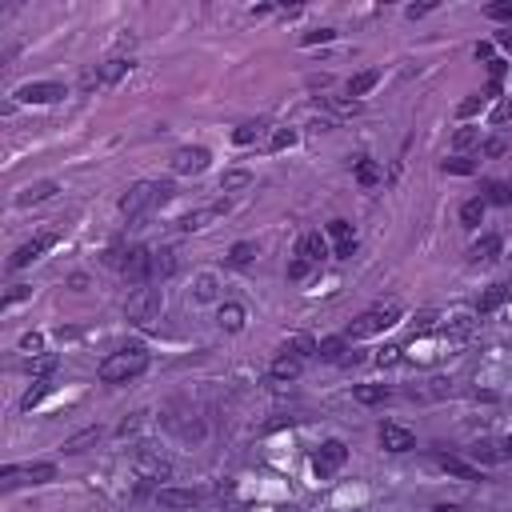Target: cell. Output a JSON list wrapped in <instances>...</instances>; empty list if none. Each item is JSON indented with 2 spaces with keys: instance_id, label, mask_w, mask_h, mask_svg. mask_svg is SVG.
<instances>
[{
  "instance_id": "cell-40",
  "label": "cell",
  "mask_w": 512,
  "mask_h": 512,
  "mask_svg": "<svg viewBox=\"0 0 512 512\" xmlns=\"http://www.w3.org/2000/svg\"><path fill=\"white\" fill-rule=\"evenodd\" d=\"M176 268V260H172V253L164 248V253H156V260H152V277H168Z\"/></svg>"
},
{
  "instance_id": "cell-12",
  "label": "cell",
  "mask_w": 512,
  "mask_h": 512,
  "mask_svg": "<svg viewBox=\"0 0 512 512\" xmlns=\"http://www.w3.org/2000/svg\"><path fill=\"white\" fill-rule=\"evenodd\" d=\"M205 168H209V148H176V156H172L176 176H196Z\"/></svg>"
},
{
  "instance_id": "cell-42",
  "label": "cell",
  "mask_w": 512,
  "mask_h": 512,
  "mask_svg": "<svg viewBox=\"0 0 512 512\" xmlns=\"http://www.w3.org/2000/svg\"><path fill=\"white\" fill-rule=\"evenodd\" d=\"M332 36H336V28H312V32L301 36V45H328Z\"/></svg>"
},
{
  "instance_id": "cell-5",
  "label": "cell",
  "mask_w": 512,
  "mask_h": 512,
  "mask_svg": "<svg viewBox=\"0 0 512 512\" xmlns=\"http://www.w3.org/2000/svg\"><path fill=\"white\" fill-rule=\"evenodd\" d=\"M56 476V465H8L0 472V489H16V485H48Z\"/></svg>"
},
{
  "instance_id": "cell-28",
  "label": "cell",
  "mask_w": 512,
  "mask_h": 512,
  "mask_svg": "<svg viewBox=\"0 0 512 512\" xmlns=\"http://www.w3.org/2000/svg\"><path fill=\"white\" fill-rule=\"evenodd\" d=\"M32 373H36V380H52V373L60 369V356H32V364H28Z\"/></svg>"
},
{
  "instance_id": "cell-27",
  "label": "cell",
  "mask_w": 512,
  "mask_h": 512,
  "mask_svg": "<svg viewBox=\"0 0 512 512\" xmlns=\"http://www.w3.org/2000/svg\"><path fill=\"white\" fill-rule=\"evenodd\" d=\"M220 328L240 332V328H244V308H240V304H224V308H220Z\"/></svg>"
},
{
  "instance_id": "cell-16",
  "label": "cell",
  "mask_w": 512,
  "mask_h": 512,
  "mask_svg": "<svg viewBox=\"0 0 512 512\" xmlns=\"http://www.w3.org/2000/svg\"><path fill=\"white\" fill-rule=\"evenodd\" d=\"M432 465L437 468H444L448 476H461V480H480V468L476 465H468V461H461V456H432Z\"/></svg>"
},
{
  "instance_id": "cell-21",
  "label": "cell",
  "mask_w": 512,
  "mask_h": 512,
  "mask_svg": "<svg viewBox=\"0 0 512 512\" xmlns=\"http://www.w3.org/2000/svg\"><path fill=\"white\" fill-rule=\"evenodd\" d=\"M509 296H512V280H509V284H492L489 292L480 296V304H476V312H496V308H500V304L509 301Z\"/></svg>"
},
{
  "instance_id": "cell-30",
  "label": "cell",
  "mask_w": 512,
  "mask_h": 512,
  "mask_svg": "<svg viewBox=\"0 0 512 512\" xmlns=\"http://www.w3.org/2000/svg\"><path fill=\"white\" fill-rule=\"evenodd\" d=\"M253 185V172H244V168H233V172H224V181H220V188L224 192H240V188Z\"/></svg>"
},
{
  "instance_id": "cell-50",
  "label": "cell",
  "mask_w": 512,
  "mask_h": 512,
  "mask_svg": "<svg viewBox=\"0 0 512 512\" xmlns=\"http://www.w3.org/2000/svg\"><path fill=\"white\" fill-rule=\"evenodd\" d=\"M40 345H45V340H40L36 332H32V336H24V340H21V349H24V352H32V356H40Z\"/></svg>"
},
{
  "instance_id": "cell-17",
  "label": "cell",
  "mask_w": 512,
  "mask_h": 512,
  "mask_svg": "<svg viewBox=\"0 0 512 512\" xmlns=\"http://www.w3.org/2000/svg\"><path fill=\"white\" fill-rule=\"evenodd\" d=\"M296 256H304L308 264H321V260L328 256L325 236H321V233H304V236H301V248H296Z\"/></svg>"
},
{
  "instance_id": "cell-45",
  "label": "cell",
  "mask_w": 512,
  "mask_h": 512,
  "mask_svg": "<svg viewBox=\"0 0 512 512\" xmlns=\"http://www.w3.org/2000/svg\"><path fill=\"white\" fill-rule=\"evenodd\" d=\"M492 21H512V0H500V4H489L485 8Z\"/></svg>"
},
{
  "instance_id": "cell-52",
  "label": "cell",
  "mask_w": 512,
  "mask_h": 512,
  "mask_svg": "<svg viewBox=\"0 0 512 512\" xmlns=\"http://www.w3.org/2000/svg\"><path fill=\"white\" fill-rule=\"evenodd\" d=\"M428 12H432V4H408V16H412V21H417V16H428Z\"/></svg>"
},
{
  "instance_id": "cell-53",
  "label": "cell",
  "mask_w": 512,
  "mask_h": 512,
  "mask_svg": "<svg viewBox=\"0 0 512 512\" xmlns=\"http://www.w3.org/2000/svg\"><path fill=\"white\" fill-rule=\"evenodd\" d=\"M137 428H140V417H132V420H124L117 432H120V437H128V432H137Z\"/></svg>"
},
{
  "instance_id": "cell-23",
  "label": "cell",
  "mask_w": 512,
  "mask_h": 512,
  "mask_svg": "<svg viewBox=\"0 0 512 512\" xmlns=\"http://www.w3.org/2000/svg\"><path fill=\"white\" fill-rule=\"evenodd\" d=\"M352 396H356V404H384V400H388V388H384V384H356Z\"/></svg>"
},
{
  "instance_id": "cell-29",
  "label": "cell",
  "mask_w": 512,
  "mask_h": 512,
  "mask_svg": "<svg viewBox=\"0 0 512 512\" xmlns=\"http://www.w3.org/2000/svg\"><path fill=\"white\" fill-rule=\"evenodd\" d=\"M356 181H360L364 188L380 185V164L376 161H356Z\"/></svg>"
},
{
  "instance_id": "cell-34",
  "label": "cell",
  "mask_w": 512,
  "mask_h": 512,
  "mask_svg": "<svg viewBox=\"0 0 512 512\" xmlns=\"http://www.w3.org/2000/svg\"><path fill=\"white\" fill-rule=\"evenodd\" d=\"M284 352H292V356H301V360H308V356L316 352V340H312V336H292V340L284 345Z\"/></svg>"
},
{
  "instance_id": "cell-33",
  "label": "cell",
  "mask_w": 512,
  "mask_h": 512,
  "mask_svg": "<svg viewBox=\"0 0 512 512\" xmlns=\"http://www.w3.org/2000/svg\"><path fill=\"white\" fill-rule=\"evenodd\" d=\"M220 212H224V209H200V212H192V216H185V220H181V229H185V233H192V229H205L212 216H220Z\"/></svg>"
},
{
  "instance_id": "cell-25",
  "label": "cell",
  "mask_w": 512,
  "mask_h": 512,
  "mask_svg": "<svg viewBox=\"0 0 512 512\" xmlns=\"http://www.w3.org/2000/svg\"><path fill=\"white\" fill-rule=\"evenodd\" d=\"M32 384H36V388H28V393H24V400H21L24 412H32V408H36V404H40V400L56 388V380H32Z\"/></svg>"
},
{
  "instance_id": "cell-10",
  "label": "cell",
  "mask_w": 512,
  "mask_h": 512,
  "mask_svg": "<svg viewBox=\"0 0 512 512\" xmlns=\"http://www.w3.org/2000/svg\"><path fill=\"white\" fill-rule=\"evenodd\" d=\"M200 500H205L200 489H172V485L156 489V504H161V509H196Z\"/></svg>"
},
{
  "instance_id": "cell-43",
  "label": "cell",
  "mask_w": 512,
  "mask_h": 512,
  "mask_svg": "<svg viewBox=\"0 0 512 512\" xmlns=\"http://www.w3.org/2000/svg\"><path fill=\"white\" fill-rule=\"evenodd\" d=\"M28 296H32V288H28V284H12V288H8V296H4V304H0V308H12V304L28 301Z\"/></svg>"
},
{
  "instance_id": "cell-13",
  "label": "cell",
  "mask_w": 512,
  "mask_h": 512,
  "mask_svg": "<svg viewBox=\"0 0 512 512\" xmlns=\"http://www.w3.org/2000/svg\"><path fill=\"white\" fill-rule=\"evenodd\" d=\"M380 448H384V452H412V448H417V437H412L408 428H400V424H384V428H380Z\"/></svg>"
},
{
  "instance_id": "cell-26",
  "label": "cell",
  "mask_w": 512,
  "mask_h": 512,
  "mask_svg": "<svg viewBox=\"0 0 512 512\" xmlns=\"http://www.w3.org/2000/svg\"><path fill=\"white\" fill-rule=\"evenodd\" d=\"M485 220V200L480 196H472V200H465L461 205V224H468V229H476Z\"/></svg>"
},
{
  "instance_id": "cell-39",
  "label": "cell",
  "mask_w": 512,
  "mask_h": 512,
  "mask_svg": "<svg viewBox=\"0 0 512 512\" xmlns=\"http://www.w3.org/2000/svg\"><path fill=\"white\" fill-rule=\"evenodd\" d=\"M489 200L492 205H512V185H504V181L489 185Z\"/></svg>"
},
{
  "instance_id": "cell-57",
  "label": "cell",
  "mask_w": 512,
  "mask_h": 512,
  "mask_svg": "<svg viewBox=\"0 0 512 512\" xmlns=\"http://www.w3.org/2000/svg\"><path fill=\"white\" fill-rule=\"evenodd\" d=\"M432 512H461V509H456V504H437Z\"/></svg>"
},
{
  "instance_id": "cell-32",
  "label": "cell",
  "mask_w": 512,
  "mask_h": 512,
  "mask_svg": "<svg viewBox=\"0 0 512 512\" xmlns=\"http://www.w3.org/2000/svg\"><path fill=\"white\" fill-rule=\"evenodd\" d=\"M96 441H100V428H84V432L65 441V452H84V444H96Z\"/></svg>"
},
{
  "instance_id": "cell-49",
  "label": "cell",
  "mask_w": 512,
  "mask_h": 512,
  "mask_svg": "<svg viewBox=\"0 0 512 512\" xmlns=\"http://www.w3.org/2000/svg\"><path fill=\"white\" fill-rule=\"evenodd\" d=\"M476 137H480L476 128H461V132H456V140H452V144H456V148H468V144H476Z\"/></svg>"
},
{
  "instance_id": "cell-54",
  "label": "cell",
  "mask_w": 512,
  "mask_h": 512,
  "mask_svg": "<svg viewBox=\"0 0 512 512\" xmlns=\"http://www.w3.org/2000/svg\"><path fill=\"white\" fill-rule=\"evenodd\" d=\"M485 152H489V156H496V152H504V144H500V140H489V144H485Z\"/></svg>"
},
{
  "instance_id": "cell-19",
  "label": "cell",
  "mask_w": 512,
  "mask_h": 512,
  "mask_svg": "<svg viewBox=\"0 0 512 512\" xmlns=\"http://www.w3.org/2000/svg\"><path fill=\"white\" fill-rule=\"evenodd\" d=\"M56 188H60L56 181H40V185H28L21 196H16V205H21V209H28V205H40V200H48V196H52Z\"/></svg>"
},
{
  "instance_id": "cell-22",
  "label": "cell",
  "mask_w": 512,
  "mask_h": 512,
  "mask_svg": "<svg viewBox=\"0 0 512 512\" xmlns=\"http://www.w3.org/2000/svg\"><path fill=\"white\" fill-rule=\"evenodd\" d=\"M380 84V69H364V72H356L349 80V96H369Z\"/></svg>"
},
{
  "instance_id": "cell-38",
  "label": "cell",
  "mask_w": 512,
  "mask_h": 512,
  "mask_svg": "<svg viewBox=\"0 0 512 512\" xmlns=\"http://www.w3.org/2000/svg\"><path fill=\"white\" fill-rule=\"evenodd\" d=\"M260 128H264L260 120H248V124H240V128L233 132V140H236V144H253V140L260 137Z\"/></svg>"
},
{
  "instance_id": "cell-36",
  "label": "cell",
  "mask_w": 512,
  "mask_h": 512,
  "mask_svg": "<svg viewBox=\"0 0 512 512\" xmlns=\"http://www.w3.org/2000/svg\"><path fill=\"white\" fill-rule=\"evenodd\" d=\"M472 461H485V465H496V461H504V456H500V444H476V448H472Z\"/></svg>"
},
{
  "instance_id": "cell-6",
  "label": "cell",
  "mask_w": 512,
  "mask_h": 512,
  "mask_svg": "<svg viewBox=\"0 0 512 512\" xmlns=\"http://www.w3.org/2000/svg\"><path fill=\"white\" fill-rule=\"evenodd\" d=\"M132 72V60H104V65H96L93 72H84L80 76V89H96V84H117Z\"/></svg>"
},
{
  "instance_id": "cell-15",
  "label": "cell",
  "mask_w": 512,
  "mask_h": 512,
  "mask_svg": "<svg viewBox=\"0 0 512 512\" xmlns=\"http://www.w3.org/2000/svg\"><path fill=\"white\" fill-rule=\"evenodd\" d=\"M328 236L336 240L332 256H340V260H345V256L356 253V236H352V224H349V220H332V224H328Z\"/></svg>"
},
{
  "instance_id": "cell-41",
  "label": "cell",
  "mask_w": 512,
  "mask_h": 512,
  "mask_svg": "<svg viewBox=\"0 0 512 512\" xmlns=\"http://www.w3.org/2000/svg\"><path fill=\"white\" fill-rule=\"evenodd\" d=\"M400 345H388V349H380L376 352V364H380V369H393V364H400Z\"/></svg>"
},
{
  "instance_id": "cell-51",
  "label": "cell",
  "mask_w": 512,
  "mask_h": 512,
  "mask_svg": "<svg viewBox=\"0 0 512 512\" xmlns=\"http://www.w3.org/2000/svg\"><path fill=\"white\" fill-rule=\"evenodd\" d=\"M504 69H509L504 60H489V72H492V80H496V84H500V76H504Z\"/></svg>"
},
{
  "instance_id": "cell-44",
  "label": "cell",
  "mask_w": 512,
  "mask_h": 512,
  "mask_svg": "<svg viewBox=\"0 0 512 512\" xmlns=\"http://www.w3.org/2000/svg\"><path fill=\"white\" fill-rule=\"evenodd\" d=\"M472 332V321L468 316H456L452 325H444V336H468Z\"/></svg>"
},
{
  "instance_id": "cell-7",
  "label": "cell",
  "mask_w": 512,
  "mask_h": 512,
  "mask_svg": "<svg viewBox=\"0 0 512 512\" xmlns=\"http://www.w3.org/2000/svg\"><path fill=\"white\" fill-rule=\"evenodd\" d=\"M345 456H349V448H345L340 441H325L316 452H312V472H316V476H332L336 468L345 465Z\"/></svg>"
},
{
  "instance_id": "cell-3",
  "label": "cell",
  "mask_w": 512,
  "mask_h": 512,
  "mask_svg": "<svg viewBox=\"0 0 512 512\" xmlns=\"http://www.w3.org/2000/svg\"><path fill=\"white\" fill-rule=\"evenodd\" d=\"M144 369H148V352L144 349H120L100 364V380L104 384H124V380L140 376Z\"/></svg>"
},
{
  "instance_id": "cell-55",
  "label": "cell",
  "mask_w": 512,
  "mask_h": 512,
  "mask_svg": "<svg viewBox=\"0 0 512 512\" xmlns=\"http://www.w3.org/2000/svg\"><path fill=\"white\" fill-rule=\"evenodd\" d=\"M492 56V45H476V60H489Z\"/></svg>"
},
{
  "instance_id": "cell-8",
  "label": "cell",
  "mask_w": 512,
  "mask_h": 512,
  "mask_svg": "<svg viewBox=\"0 0 512 512\" xmlns=\"http://www.w3.org/2000/svg\"><path fill=\"white\" fill-rule=\"evenodd\" d=\"M152 260H156V253H152V248H128L120 268H124V277H128V280L148 284V280H152Z\"/></svg>"
},
{
  "instance_id": "cell-14",
  "label": "cell",
  "mask_w": 512,
  "mask_h": 512,
  "mask_svg": "<svg viewBox=\"0 0 512 512\" xmlns=\"http://www.w3.org/2000/svg\"><path fill=\"white\" fill-rule=\"evenodd\" d=\"M137 472L144 476V480H168V472H172V465H168L164 456H156V452L140 448V452H137Z\"/></svg>"
},
{
  "instance_id": "cell-31",
  "label": "cell",
  "mask_w": 512,
  "mask_h": 512,
  "mask_svg": "<svg viewBox=\"0 0 512 512\" xmlns=\"http://www.w3.org/2000/svg\"><path fill=\"white\" fill-rule=\"evenodd\" d=\"M441 168L448 176H472V172H476V161H468V156H448Z\"/></svg>"
},
{
  "instance_id": "cell-1",
  "label": "cell",
  "mask_w": 512,
  "mask_h": 512,
  "mask_svg": "<svg viewBox=\"0 0 512 512\" xmlns=\"http://www.w3.org/2000/svg\"><path fill=\"white\" fill-rule=\"evenodd\" d=\"M400 312H404V304L388 296V301H376L364 316H356L349 328H345V340H364V336H373V332H384V328H393L400 321Z\"/></svg>"
},
{
  "instance_id": "cell-37",
  "label": "cell",
  "mask_w": 512,
  "mask_h": 512,
  "mask_svg": "<svg viewBox=\"0 0 512 512\" xmlns=\"http://www.w3.org/2000/svg\"><path fill=\"white\" fill-rule=\"evenodd\" d=\"M253 256H256V244L253 240H240V244H233L229 260H233V264H253Z\"/></svg>"
},
{
  "instance_id": "cell-18",
  "label": "cell",
  "mask_w": 512,
  "mask_h": 512,
  "mask_svg": "<svg viewBox=\"0 0 512 512\" xmlns=\"http://www.w3.org/2000/svg\"><path fill=\"white\" fill-rule=\"evenodd\" d=\"M301 373H304V360L292 356V352H280L277 360H272V380H296Z\"/></svg>"
},
{
  "instance_id": "cell-11",
  "label": "cell",
  "mask_w": 512,
  "mask_h": 512,
  "mask_svg": "<svg viewBox=\"0 0 512 512\" xmlns=\"http://www.w3.org/2000/svg\"><path fill=\"white\" fill-rule=\"evenodd\" d=\"M52 244H56V233H40V236H32L28 244H21V248L12 253V260H8V268H28V264H32V260H36L40 253H48Z\"/></svg>"
},
{
  "instance_id": "cell-9",
  "label": "cell",
  "mask_w": 512,
  "mask_h": 512,
  "mask_svg": "<svg viewBox=\"0 0 512 512\" xmlns=\"http://www.w3.org/2000/svg\"><path fill=\"white\" fill-rule=\"evenodd\" d=\"M65 84H52V80H40V84H21L16 89V100L21 104H52V100H65Z\"/></svg>"
},
{
  "instance_id": "cell-58",
  "label": "cell",
  "mask_w": 512,
  "mask_h": 512,
  "mask_svg": "<svg viewBox=\"0 0 512 512\" xmlns=\"http://www.w3.org/2000/svg\"><path fill=\"white\" fill-rule=\"evenodd\" d=\"M500 45H504V48H512V32H500Z\"/></svg>"
},
{
  "instance_id": "cell-56",
  "label": "cell",
  "mask_w": 512,
  "mask_h": 512,
  "mask_svg": "<svg viewBox=\"0 0 512 512\" xmlns=\"http://www.w3.org/2000/svg\"><path fill=\"white\" fill-rule=\"evenodd\" d=\"M500 456H504V461H512V437L504 444H500Z\"/></svg>"
},
{
  "instance_id": "cell-48",
  "label": "cell",
  "mask_w": 512,
  "mask_h": 512,
  "mask_svg": "<svg viewBox=\"0 0 512 512\" xmlns=\"http://www.w3.org/2000/svg\"><path fill=\"white\" fill-rule=\"evenodd\" d=\"M308 268H312V264H308L304 256H296V260L288 264V277H292V280H304V277H308Z\"/></svg>"
},
{
  "instance_id": "cell-24",
  "label": "cell",
  "mask_w": 512,
  "mask_h": 512,
  "mask_svg": "<svg viewBox=\"0 0 512 512\" xmlns=\"http://www.w3.org/2000/svg\"><path fill=\"white\" fill-rule=\"evenodd\" d=\"M345 349H349L345 336H328V340L316 345V356H321V360H345Z\"/></svg>"
},
{
  "instance_id": "cell-35",
  "label": "cell",
  "mask_w": 512,
  "mask_h": 512,
  "mask_svg": "<svg viewBox=\"0 0 512 512\" xmlns=\"http://www.w3.org/2000/svg\"><path fill=\"white\" fill-rule=\"evenodd\" d=\"M485 104H489V96H480V93L468 96V100H461V104H456V117H461V120H465V117H476Z\"/></svg>"
},
{
  "instance_id": "cell-2",
  "label": "cell",
  "mask_w": 512,
  "mask_h": 512,
  "mask_svg": "<svg viewBox=\"0 0 512 512\" xmlns=\"http://www.w3.org/2000/svg\"><path fill=\"white\" fill-rule=\"evenodd\" d=\"M172 196V185H156V181H140V185H132L124 196H120V212L132 220V216H144L148 209H156V205H164Z\"/></svg>"
},
{
  "instance_id": "cell-4",
  "label": "cell",
  "mask_w": 512,
  "mask_h": 512,
  "mask_svg": "<svg viewBox=\"0 0 512 512\" xmlns=\"http://www.w3.org/2000/svg\"><path fill=\"white\" fill-rule=\"evenodd\" d=\"M161 308H164V292H161V288L140 284L137 292L128 296V304H124V316H128L132 325H152V321L161 316Z\"/></svg>"
},
{
  "instance_id": "cell-47",
  "label": "cell",
  "mask_w": 512,
  "mask_h": 512,
  "mask_svg": "<svg viewBox=\"0 0 512 512\" xmlns=\"http://www.w3.org/2000/svg\"><path fill=\"white\" fill-rule=\"evenodd\" d=\"M288 144H296V132H292V128H280L277 137H272V152H280V148H288Z\"/></svg>"
},
{
  "instance_id": "cell-46",
  "label": "cell",
  "mask_w": 512,
  "mask_h": 512,
  "mask_svg": "<svg viewBox=\"0 0 512 512\" xmlns=\"http://www.w3.org/2000/svg\"><path fill=\"white\" fill-rule=\"evenodd\" d=\"M212 296H216V280L200 277V284H196V301H212Z\"/></svg>"
},
{
  "instance_id": "cell-20",
  "label": "cell",
  "mask_w": 512,
  "mask_h": 512,
  "mask_svg": "<svg viewBox=\"0 0 512 512\" xmlns=\"http://www.w3.org/2000/svg\"><path fill=\"white\" fill-rule=\"evenodd\" d=\"M496 253H500V236H485V240H476L468 248V260L472 264H489V260H496Z\"/></svg>"
}]
</instances>
